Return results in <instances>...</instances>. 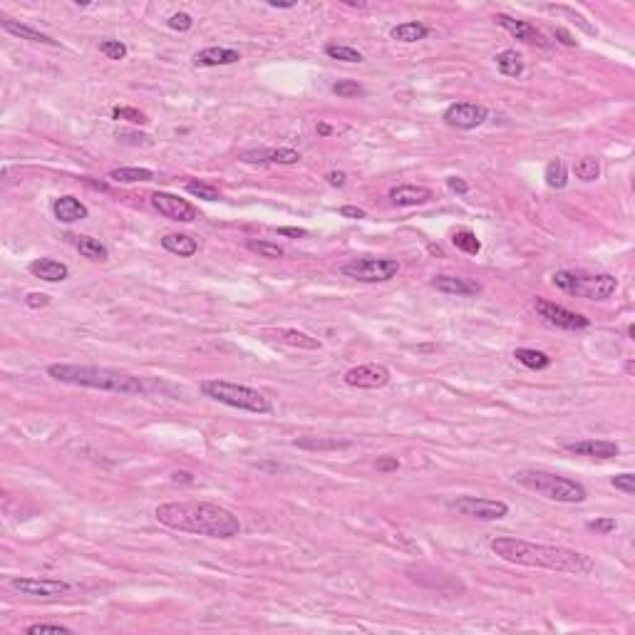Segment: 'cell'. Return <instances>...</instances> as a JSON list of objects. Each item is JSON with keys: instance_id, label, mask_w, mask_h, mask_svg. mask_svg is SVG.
Returning a JSON list of instances; mask_svg holds the SVG:
<instances>
[{"instance_id": "1", "label": "cell", "mask_w": 635, "mask_h": 635, "mask_svg": "<svg viewBox=\"0 0 635 635\" xmlns=\"http://www.w3.org/2000/svg\"><path fill=\"white\" fill-rule=\"evenodd\" d=\"M157 521L182 534L206 539H233L241 534V521L233 511L211 501H167L154 511Z\"/></svg>"}, {"instance_id": "2", "label": "cell", "mask_w": 635, "mask_h": 635, "mask_svg": "<svg viewBox=\"0 0 635 635\" xmlns=\"http://www.w3.org/2000/svg\"><path fill=\"white\" fill-rule=\"evenodd\" d=\"M489 549L501 561L516 563V566L546 568V571L556 573H573V576H588L593 571L591 556L566 549V546H546L534 544V541L514 539V536H499V539H491Z\"/></svg>"}, {"instance_id": "3", "label": "cell", "mask_w": 635, "mask_h": 635, "mask_svg": "<svg viewBox=\"0 0 635 635\" xmlns=\"http://www.w3.org/2000/svg\"><path fill=\"white\" fill-rule=\"evenodd\" d=\"M48 375L58 382L75 387H90L102 392H120V395H145L149 392L145 377L130 375V372L110 370V367L95 365H50Z\"/></svg>"}, {"instance_id": "4", "label": "cell", "mask_w": 635, "mask_h": 635, "mask_svg": "<svg viewBox=\"0 0 635 635\" xmlns=\"http://www.w3.org/2000/svg\"><path fill=\"white\" fill-rule=\"evenodd\" d=\"M514 481L526 489L536 491L544 499L558 501V504H583L588 499V491L581 481L568 479V476L554 474V472H544V469H524V472H516Z\"/></svg>"}, {"instance_id": "5", "label": "cell", "mask_w": 635, "mask_h": 635, "mask_svg": "<svg viewBox=\"0 0 635 635\" xmlns=\"http://www.w3.org/2000/svg\"><path fill=\"white\" fill-rule=\"evenodd\" d=\"M204 397L214 399V402H221L226 407L233 409H243V412H253V414H268L273 409L271 399L263 395L261 390H253L248 385H238V382H229V380H204L199 385Z\"/></svg>"}, {"instance_id": "6", "label": "cell", "mask_w": 635, "mask_h": 635, "mask_svg": "<svg viewBox=\"0 0 635 635\" xmlns=\"http://www.w3.org/2000/svg\"><path fill=\"white\" fill-rule=\"evenodd\" d=\"M554 285L568 295L586 300H606L616 293L618 280L611 273H583V271H556Z\"/></svg>"}, {"instance_id": "7", "label": "cell", "mask_w": 635, "mask_h": 635, "mask_svg": "<svg viewBox=\"0 0 635 635\" xmlns=\"http://www.w3.org/2000/svg\"><path fill=\"white\" fill-rule=\"evenodd\" d=\"M340 273L357 280V283H387V280H392L399 273V261L377 258V256H360V258H352L347 263H342Z\"/></svg>"}, {"instance_id": "8", "label": "cell", "mask_w": 635, "mask_h": 635, "mask_svg": "<svg viewBox=\"0 0 635 635\" xmlns=\"http://www.w3.org/2000/svg\"><path fill=\"white\" fill-rule=\"evenodd\" d=\"M449 509L457 511L459 516L479 521H501L509 516V504L499 499H481V496H457L449 501Z\"/></svg>"}, {"instance_id": "9", "label": "cell", "mask_w": 635, "mask_h": 635, "mask_svg": "<svg viewBox=\"0 0 635 635\" xmlns=\"http://www.w3.org/2000/svg\"><path fill=\"white\" fill-rule=\"evenodd\" d=\"M8 586L13 591H18L20 596H30V598H63L73 591V586L68 581H60V578H35V576L10 578Z\"/></svg>"}, {"instance_id": "10", "label": "cell", "mask_w": 635, "mask_h": 635, "mask_svg": "<svg viewBox=\"0 0 635 635\" xmlns=\"http://www.w3.org/2000/svg\"><path fill=\"white\" fill-rule=\"evenodd\" d=\"M534 308H536V313L549 322V325H556V327H561V330H586V327L591 325V320H588L586 315L563 308V305H556L546 298H536Z\"/></svg>"}, {"instance_id": "11", "label": "cell", "mask_w": 635, "mask_h": 635, "mask_svg": "<svg viewBox=\"0 0 635 635\" xmlns=\"http://www.w3.org/2000/svg\"><path fill=\"white\" fill-rule=\"evenodd\" d=\"M342 380H345L347 387H357V390H380L392 380V375L380 362H365V365L350 367L342 375Z\"/></svg>"}, {"instance_id": "12", "label": "cell", "mask_w": 635, "mask_h": 635, "mask_svg": "<svg viewBox=\"0 0 635 635\" xmlns=\"http://www.w3.org/2000/svg\"><path fill=\"white\" fill-rule=\"evenodd\" d=\"M152 206L157 209L162 216L172 219V221H182V224H191L199 219V211L191 201L187 199H179L177 194L169 191H154L152 194Z\"/></svg>"}, {"instance_id": "13", "label": "cell", "mask_w": 635, "mask_h": 635, "mask_svg": "<svg viewBox=\"0 0 635 635\" xmlns=\"http://www.w3.org/2000/svg\"><path fill=\"white\" fill-rule=\"evenodd\" d=\"M489 117V110L484 105H476V102H457V105H449L444 110V122L454 130H476L481 127Z\"/></svg>"}, {"instance_id": "14", "label": "cell", "mask_w": 635, "mask_h": 635, "mask_svg": "<svg viewBox=\"0 0 635 635\" xmlns=\"http://www.w3.org/2000/svg\"><path fill=\"white\" fill-rule=\"evenodd\" d=\"M494 20H496V25H499V28H504L506 33H511L516 40H521V43L539 45V48H549V40L544 38V33H541V30H536L531 23H526V20L511 18V15H506V13H496Z\"/></svg>"}, {"instance_id": "15", "label": "cell", "mask_w": 635, "mask_h": 635, "mask_svg": "<svg viewBox=\"0 0 635 635\" xmlns=\"http://www.w3.org/2000/svg\"><path fill=\"white\" fill-rule=\"evenodd\" d=\"M241 162L246 164H280V167H290V164H298L300 154L290 147H268V149H248L241 152Z\"/></svg>"}, {"instance_id": "16", "label": "cell", "mask_w": 635, "mask_h": 635, "mask_svg": "<svg viewBox=\"0 0 635 635\" xmlns=\"http://www.w3.org/2000/svg\"><path fill=\"white\" fill-rule=\"evenodd\" d=\"M566 449L571 454L588 459H613L621 452V447L611 439H581V442H568Z\"/></svg>"}, {"instance_id": "17", "label": "cell", "mask_w": 635, "mask_h": 635, "mask_svg": "<svg viewBox=\"0 0 635 635\" xmlns=\"http://www.w3.org/2000/svg\"><path fill=\"white\" fill-rule=\"evenodd\" d=\"M429 285H432L434 290H439V293L457 295V298L479 295V290H481L479 283H474V280H469V278H459V275H434Z\"/></svg>"}, {"instance_id": "18", "label": "cell", "mask_w": 635, "mask_h": 635, "mask_svg": "<svg viewBox=\"0 0 635 635\" xmlns=\"http://www.w3.org/2000/svg\"><path fill=\"white\" fill-rule=\"evenodd\" d=\"M28 271L35 275V278L45 280V283H63V280L70 278V268L63 263V261H55V258L30 261Z\"/></svg>"}, {"instance_id": "19", "label": "cell", "mask_w": 635, "mask_h": 635, "mask_svg": "<svg viewBox=\"0 0 635 635\" xmlns=\"http://www.w3.org/2000/svg\"><path fill=\"white\" fill-rule=\"evenodd\" d=\"M241 60V53L233 48H204L194 55V65L196 68H224V65H236Z\"/></svg>"}, {"instance_id": "20", "label": "cell", "mask_w": 635, "mask_h": 635, "mask_svg": "<svg viewBox=\"0 0 635 635\" xmlns=\"http://www.w3.org/2000/svg\"><path fill=\"white\" fill-rule=\"evenodd\" d=\"M432 199V189L414 187V184H402V187L390 189V201L395 206H422Z\"/></svg>"}, {"instance_id": "21", "label": "cell", "mask_w": 635, "mask_h": 635, "mask_svg": "<svg viewBox=\"0 0 635 635\" xmlns=\"http://www.w3.org/2000/svg\"><path fill=\"white\" fill-rule=\"evenodd\" d=\"M53 214L58 221L63 224H75V221H82V219H87V206L80 201L78 196H60L53 201Z\"/></svg>"}, {"instance_id": "22", "label": "cell", "mask_w": 635, "mask_h": 635, "mask_svg": "<svg viewBox=\"0 0 635 635\" xmlns=\"http://www.w3.org/2000/svg\"><path fill=\"white\" fill-rule=\"evenodd\" d=\"M0 28L5 30V33H10V35H15V38H20V40H30V43H40V45H50V48H58V40L55 38H50V35H45V33H40V30H35V28H30V25H25V23H18V20H10V18H3L0 20Z\"/></svg>"}, {"instance_id": "23", "label": "cell", "mask_w": 635, "mask_h": 635, "mask_svg": "<svg viewBox=\"0 0 635 635\" xmlns=\"http://www.w3.org/2000/svg\"><path fill=\"white\" fill-rule=\"evenodd\" d=\"M162 248L169 251V253L179 256V258H191L199 251V241L189 233H167L162 238Z\"/></svg>"}, {"instance_id": "24", "label": "cell", "mask_w": 635, "mask_h": 635, "mask_svg": "<svg viewBox=\"0 0 635 635\" xmlns=\"http://www.w3.org/2000/svg\"><path fill=\"white\" fill-rule=\"evenodd\" d=\"M390 35L397 43H419V40H424L429 35V28L424 23H419V20H404V23H399L390 30Z\"/></svg>"}, {"instance_id": "25", "label": "cell", "mask_w": 635, "mask_h": 635, "mask_svg": "<svg viewBox=\"0 0 635 635\" xmlns=\"http://www.w3.org/2000/svg\"><path fill=\"white\" fill-rule=\"evenodd\" d=\"M70 238H73L75 248H78L80 256H85V258L97 261V263L110 258V248H107L100 238H92V236H70Z\"/></svg>"}, {"instance_id": "26", "label": "cell", "mask_w": 635, "mask_h": 635, "mask_svg": "<svg viewBox=\"0 0 635 635\" xmlns=\"http://www.w3.org/2000/svg\"><path fill=\"white\" fill-rule=\"evenodd\" d=\"M273 335L278 337L280 342L293 347H303V350H320V340L318 337H310L308 332H300L295 327H283V330H273Z\"/></svg>"}, {"instance_id": "27", "label": "cell", "mask_w": 635, "mask_h": 635, "mask_svg": "<svg viewBox=\"0 0 635 635\" xmlns=\"http://www.w3.org/2000/svg\"><path fill=\"white\" fill-rule=\"evenodd\" d=\"M494 63H496V70L501 75H506V78H519L524 73V58L516 50H501L494 58Z\"/></svg>"}, {"instance_id": "28", "label": "cell", "mask_w": 635, "mask_h": 635, "mask_svg": "<svg viewBox=\"0 0 635 635\" xmlns=\"http://www.w3.org/2000/svg\"><path fill=\"white\" fill-rule=\"evenodd\" d=\"M293 447L310 449V452H327V449H345V447H350V442H345V439H327V437H298L293 442Z\"/></svg>"}, {"instance_id": "29", "label": "cell", "mask_w": 635, "mask_h": 635, "mask_svg": "<svg viewBox=\"0 0 635 635\" xmlns=\"http://www.w3.org/2000/svg\"><path fill=\"white\" fill-rule=\"evenodd\" d=\"M112 182H120V184H137V182H152L154 179V172L145 167H120V169H112L110 172Z\"/></svg>"}, {"instance_id": "30", "label": "cell", "mask_w": 635, "mask_h": 635, "mask_svg": "<svg viewBox=\"0 0 635 635\" xmlns=\"http://www.w3.org/2000/svg\"><path fill=\"white\" fill-rule=\"evenodd\" d=\"M514 357L529 370H546L551 365V357L541 350H534V347H516Z\"/></svg>"}, {"instance_id": "31", "label": "cell", "mask_w": 635, "mask_h": 635, "mask_svg": "<svg viewBox=\"0 0 635 635\" xmlns=\"http://www.w3.org/2000/svg\"><path fill=\"white\" fill-rule=\"evenodd\" d=\"M325 55L332 60H340V63H362L365 60V55L360 53V50H355L352 45H342V43H327L325 48Z\"/></svg>"}, {"instance_id": "32", "label": "cell", "mask_w": 635, "mask_h": 635, "mask_svg": "<svg viewBox=\"0 0 635 635\" xmlns=\"http://www.w3.org/2000/svg\"><path fill=\"white\" fill-rule=\"evenodd\" d=\"M544 179H546V184H549L551 189H563V187H566V184H568L566 162H563V159H551V162L546 164Z\"/></svg>"}, {"instance_id": "33", "label": "cell", "mask_w": 635, "mask_h": 635, "mask_svg": "<svg viewBox=\"0 0 635 635\" xmlns=\"http://www.w3.org/2000/svg\"><path fill=\"white\" fill-rule=\"evenodd\" d=\"M184 189H187L191 196L204 199V201H219V199H221V191L209 182H196V179H191V182L184 184Z\"/></svg>"}, {"instance_id": "34", "label": "cell", "mask_w": 635, "mask_h": 635, "mask_svg": "<svg viewBox=\"0 0 635 635\" xmlns=\"http://www.w3.org/2000/svg\"><path fill=\"white\" fill-rule=\"evenodd\" d=\"M573 172H576V177L581 179V182H596V179L601 177V164H598V159H593V157H581L576 164H573Z\"/></svg>"}, {"instance_id": "35", "label": "cell", "mask_w": 635, "mask_h": 635, "mask_svg": "<svg viewBox=\"0 0 635 635\" xmlns=\"http://www.w3.org/2000/svg\"><path fill=\"white\" fill-rule=\"evenodd\" d=\"M246 246H248V251H253V253H258L261 258H283L285 251L280 248L278 243H273V241H256V238H248L246 241Z\"/></svg>"}, {"instance_id": "36", "label": "cell", "mask_w": 635, "mask_h": 635, "mask_svg": "<svg viewBox=\"0 0 635 635\" xmlns=\"http://www.w3.org/2000/svg\"><path fill=\"white\" fill-rule=\"evenodd\" d=\"M452 243L457 246L459 251L469 253V256H476V253H479V251H481V241L476 238V233L467 231V229H462V231H454Z\"/></svg>"}, {"instance_id": "37", "label": "cell", "mask_w": 635, "mask_h": 635, "mask_svg": "<svg viewBox=\"0 0 635 635\" xmlns=\"http://www.w3.org/2000/svg\"><path fill=\"white\" fill-rule=\"evenodd\" d=\"M112 117H115L117 122H130V125H147V117H145V112H140V110H135V107H115V110H112Z\"/></svg>"}, {"instance_id": "38", "label": "cell", "mask_w": 635, "mask_h": 635, "mask_svg": "<svg viewBox=\"0 0 635 635\" xmlns=\"http://www.w3.org/2000/svg\"><path fill=\"white\" fill-rule=\"evenodd\" d=\"M45 633H55V635H73L75 631L68 626H58V623H33V626L25 628V635H45Z\"/></svg>"}, {"instance_id": "39", "label": "cell", "mask_w": 635, "mask_h": 635, "mask_svg": "<svg viewBox=\"0 0 635 635\" xmlns=\"http://www.w3.org/2000/svg\"><path fill=\"white\" fill-rule=\"evenodd\" d=\"M332 92H335L337 97H360V95H365V87L355 80H337L335 85H332Z\"/></svg>"}, {"instance_id": "40", "label": "cell", "mask_w": 635, "mask_h": 635, "mask_svg": "<svg viewBox=\"0 0 635 635\" xmlns=\"http://www.w3.org/2000/svg\"><path fill=\"white\" fill-rule=\"evenodd\" d=\"M100 53L110 60H125L127 58V45L120 43V40H102L100 43Z\"/></svg>"}, {"instance_id": "41", "label": "cell", "mask_w": 635, "mask_h": 635, "mask_svg": "<svg viewBox=\"0 0 635 635\" xmlns=\"http://www.w3.org/2000/svg\"><path fill=\"white\" fill-rule=\"evenodd\" d=\"M586 529L588 531H596V534H601V536H608V534H613V531L618 529V521L611 519V516H601V519H591V521H588Z\"/></svg>"}, {"instance_id": "42", "label": "cell", "mask_w": 635, "mask_h": 635, "mask_svg": "<svg viewBox=\"0 0 635 635\" xmlns=\"http://www.w3.org/2000/svg\"><path fill=\"white\" fill-rule=\"evenodd\" d=\"M167 25L172 30H179V33H187V30L194 28V20H191V15H189V13H174L172 18L167 20Z\"/></svg>"}, {"instance_id": "43", "label": "cell", "mask_w": 635, "mask_h": 635, "mask_svg": "<svg viewBox=\"0 0 635 635\" xmlns=\"http://www.w3.org/2000/svg\"><path fill=\"white\" fill-rule=\"evenodd\" d=\"M611 484L616 486L618 491H623V494H635V474H631V472L616 474L611 479Z\"/></svg>"}, {"instance_id": "44", "label": "cell", "mask_w": 635, "mask_h": 635, "mask_svg": "<svg viewBox=\"0 0 635 635\" xmlns=\"http://www.w3.org/2000/svg\"><path fill=\"white\" fill-rule=\"evenodd\" d=\"M377 472H382V474H390V472H397L399 469V459L397 457H380L377 459Z\"/></svg>"}, {"instance_id": "45", "label": "cell", "mask_w": 635, "mask_h": 635, "mask_svg": "<svg viewBox=\"0 0 635 635\" xmlns=\"http://www.w3.org/2000/svg\"><path fill=\"white\" fill-rule=\"evenodd\" d=\"M25 305H28V308H45V305H50V295L28 293V295H25Z\"/></svg>"}, {"instance_id": "46", "label": "cell", "mask_w": 635, "mask_h": 635, "mask_svg": "<svg viewBox=\"0 0 635 635\" xmlns=\"http://www.w3.org/2000/svg\"><path fill=\"white\" fill-rule=\"evenodd\" d=\"M554 38H556L561 45H566V48H576V45H578L576 40H573V35L568 33V30H563V28H556V30H554Z\"/></svg>"}, {"instance_id": "47", "label": "cell", "mask_w": 635, "mask_h": 635, "mask_svg": "<svg viewBox=\"0 0 635 635\" xmlns=\"http://www.w3.org/2000/svg\"><path fill=\"white\" fill-rule=\"evenodd\" d=\"M447 187L452 189V191H457V194H469V184L464 182V179H459V177H449L447 179Z\"/></svg>"}, {"instance_id": "48", "label": "cell", "mask_w": 635, "mask_h": 635, "mask_svg": "<svg viewBox=\"0 0 635 635\" xmlns=\"http://www.w3.org/2000/svg\"><path fill=\"white\" fill-rule=\"evenodd\" d=\"M340 216L342 219H365L367 214H365V209H357V206H350V204H347V206H340Z\"/></svg>"}, {"instance_id": "49", "label": "cell", "mask_w": 635, "mask_h": 635, "mask_svg": "<svg viewBox=\"0 0 635 635\" xmlns=\"http://www.w3.org/2000/svg\"><path fill=\"white\" fill-rule=\"evenodd\" d=\"M325 179H327V184H330V187H337V189H340V187H345L347 174H345V172H330Z\"/></svg>"}, {"instance_id": "50", "label": "cell", "mask_w": 635, "mask_h": 635, "mask_svg": "<svg viewBox=\"0 0 635 635\" xmlns=\"http://www.w3.org/2000/svg\"><path fill=\"white\" fill-rule=\"evenodd\" d=\"M278 233H280V236H293V238H303V236H308V231H305V229H293V226H283V229H278Z\"/></svg>"}, {"instance_id": "51", "label": "cell", "mask_w": 635, "mask_h": 635, "mask_svg": "<svg viewBox=\"0 0 635 635\" xmlns=\"http://www.w3.org/2000/svg\"><path fill=\"white\" fill-rule=\"evenodd\" d=\"M174 481H184V484H194V476L189 472H174Z\"/></svg>"}, {"instance_id": "52", "label": "cell", "mask_w": 635, "mask_h": 635, "mask_svg": "<svg viewBox=\"0 0 635 635\" xmlns=\"http://www.w3.org/2000/svg\"><path fill=\"white\" fill-rule=\"evenodd\" d=\"M330 125H325V122H320V125H318V135H322V137H327L330 135Z\"/></svg>"}, {"instance_id": "53", "label": "cell", "mask_w": 635, "mask_h": 635, "mask_svg": "<svg viewBox=\"0 0 635 635\" xmlns=\"http://www.w3.org/2000/svg\"><path fill=\"white\" fill-rule=\"evenodd\" d=\"M85 184H90L92 189H100V191H107V184H102V182H90V179H85Z\"/></svg>"}, {"instance_id": "54", "label": "cell", "mask_w": 635, "mask_h": 635, "mask_svg": "<svg viewBox=\"0 0 635 635\" xmlns=\"http://www.w3.org/2000/svg\"><path fill=\"white\" fill-rule=\"evenodd\" d=\"M271 8H295V3H278V0H271Z\"/></svg>"}, {"instance_id": "55", "label": "cell", "mask_w": 635, "mask_h": 635, "mask_svg": "<svg viewBox=\"0 0 635 635\" xmlns=\"http://www.w3.org/2000/svg\"><path fill=\"white\" fill-rule=\"evenodd\" d=\"M626 372H628V375H633V372H635V362L633 360L626 362Z\"/></svg>"}, {"instance_id": "56", "label": "cell", "mask_w": 635, "mask_h": 635, "mask_svg": "<svg viewBox=\"0 0 635 635\" xmlns=\"http://www.w3.org/2000/svg\"><path fill=\"white\" fill-rule=\"evenodd\" d=\"M628 337H631V340H635V327L633 325H628Z\"/></svg>"}]
</instances>
